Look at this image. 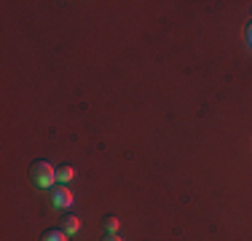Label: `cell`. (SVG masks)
Returning a JSON list of instances; mask_svg holds the SVG:
<instances>
[{
    "mask_svg": "<svg viewBox=\"0 0 252 241\" xmlns=\"http://www.w3.org/2000/svg\"><path fill=\"white\" fill-rule=\"evenodd\" d=\"M118 225H121V222H118V217H116V214H107V217H105V228H107V233H116V231H118Z\"/></svg>",
    "mask_w": 252,
    "mask_h": 241,
    "instance_id": "cell-6",
    "label": "cell"
},
{
    "mask_svg": "<svg viewBox=\"0 0 252 241\" xmlns=\"http://www.w3.org/2000/svg\"><path fill=\"white\" fill-rule=\"evenodd\" d=\"M40 241H67V233L59 231V228H51V231H46L43 236H40Z\"/></svg>",
    "mask_w": 252,
    "mask_h": 241,
    "instance_id": "cell-4",
    "label": "cell"
},
{
    "mask_svg": "<svg viewBox=\"0 0 252 241\" xmlns=\"http://www.w3.org/2000/svg\"><path fill=\"white\" fill-rule=\"evenodd\" d=\"M30 180H32L35 188H51L57 182V169H54L49 161H35L30 166Z\"/></svg>",
    "mask_w": 252,
    "mask_h": 241,
    "instance_id": "cell-1",
    "label": "cell"
},
{
    "mask_svg": "<svg viewBox=\"0 0 252 241\" xmlns=\"http://www.w3.org/2000/svg\"><path fill=\"white\" fill-rule=\"evenodd\" d=\"M247 40H250V46H252V22L247 24Z\"/></svg>",
    "mask_w": 252,
    "mask_h": 241,
    "instance_id": "cell-8",
    "label": "cell"
},
{
    "mask_svg": "<svg viewBox=\"0 0 252 241\" xmlns=\"http://www.w3.org/2000/svg\"><path fill=\"white\" fill-rule=\"evenodd\" d=\"M75 177V169L73 166H59V172H57V180H59V182H70V180H73Z\"/></svg>",
    "mask_w": 252,
    "mask_h": 241,
    "instance_id": "cell-5",
    "label": "cell"
},
{
    "mask_svg": "<svg viewBox=\"0 0 252 241\" xmlns=\"http://www.w3.org/2000/svg\"><path fill=\"white\" fill-rule=\"evenodd\" d=\"M102 241H124V239H121V236H116V233H110V236H105Z\"/></svg>",
    "mask_w": 252,
    "mask_h": 241,
    "instance_id": "cell-7",
    "label": "cell"
},
{
    "mask_svg": "<svg viewBox=\"0 0 252 241\" xmlns=\"http://www.w3.org/2000/svg\"><path fill=\"white\" fill-rule=\"evenodd\" d=\"M51 204L57 209H70V207H73V193L64 188V185H59V188L51 190Z\"/></svg>",
    "mask_w": 252,
    "mask_h": 241,
    "instance_id": "cell-2",
    "label": "cell"
},
{
    "mask_svg": "<svg viewBox=\"0 0 252 241\" xmlns=\"http://www.w3.org/2000/svg\"><path fill=\"white\" fill-rule=\"evenodd\" d=\"M81 225H83L81 217H75V214H70V217H64V220H62V231L67 233V236L78 233V231H81Z\"/></svg>",
    "mask_w": 252,
    "mask_h": 241,
    "instance_id": "cell-3",
    "label": "cell"
}]
</instances>
